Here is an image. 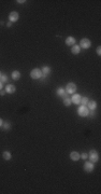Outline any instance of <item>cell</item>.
<instances>
[{"label": "cell", "mask_w": 101, "mask_h": 194, "mask_svg": "<svg viewBox=\"0 0 101 194\" xmlns=\"http://www.w3.org/2000/svg\"><path fill=\"white\" fill-rule=\"evenodd\" d=\"M87 108L89 109V110H96V108H97V102L95 101V100H89L87 102Z\"/></svg>", "instance_id": "obj_14"}, {"label": "cell", "mask_w": 101, "mask_h": 194, "mask_svg": "<svg viewBox=\"0 0 101 194\" xmlns=\"http://www.w3.org/2000/svg\"><path fill=\"white\" fill-rule=\"evenodd\" d=\"M88 112H89V109L87 108V106H83L81 105L79 108H78V114L82 118H85V117H88Z\"/></svg>", "instance_id": "obj_2"}, {"label": "cell", "mask_w": 101, "mask_h": 194, "mask_svg": "<svg viewBox=\"0 0 101 194\" xmlns=\"http://www.w3.org/2000/svg\"><path fill=\"white\" fill-rule=\"evenodd\" d=\"M88 117L94 118L95 117V110H89V112H88Z\"/></svg>", "instance_id": "obj_23"}, {"label": "cell", "mask_w": 101, "mask_h": 194, "mask_svg": "<svg viewBox=\"0 0 101 194\" xmlns=\"http://www.w3.org/2000/svg\"><path fill=\"white\" fill-rule=\"evenodd\" d=\"M89 101V98H88V97H82L81 98V104L80 105H83V106H86L87 105V102Z\"/></svg>", "instance_id": "obj_19"}, {"label": "cell", "mask_w": 101, "mask_h": 194, "mask_svg": "<svg viewBox=\"0 0 101 194\" xmlns=\"http://www.w3.org/2000/svg\"><path fill=\"white\" fill-rule=\"evenodd\" d=\"M81 98H82V96L80 94H73L72 97H71V102H73L74 105H80L81 104Z\"/></svg>", "instance_id": "obj_9"}, {"label": "cell", "mask_w": 101, "mask_h": 194, "mask_svg": "<svg viewBox=\"0 0 101 194\" xmlns=\"http://www.w3.org/2000/svg\"><path fill=\"white\" fill-rule=\"evenodd\" d=\"M2 157L5 161H10L12 159V154H11V152H9V151H4V152L2 153Z\"/></svg>", "instance_id": "obj_17"}, {"label": "cell", "mask_w": 101, "mask_h": 194, "mask_svg": "<svg viewBox=\"0 0 101 194\" xmlns=\"http://www.w3.org/2000/svg\"><path fill=\"white\" fill-rule=\"evenodd\" d=\"M2 128H3L4 131L10 130V128H11V123L9 122V121H7V122H3V124H2Z\"/></svg>", "instance_id": "obj_18"}, {"label": "cell", "mask_w": 101, "mask_h": 194, "mask_svg": "<svg viewBox=\"0 0 101 194\" xmlns=\"http://www.w3.org/2000/svg\"><path fill=\"white\" fill-rule=\"evenodd\" d=\"M80 47L81 48H84V50H87V48H89L91 46V41L88 39V38H83L81 39L80 41Z\"/></svg>", "instance_id": "obj_3"}, {"label": "cell", "mask_w": 101, "mask_h": 194, "mask_svg": "<svg viewBox=\"0 0 101 194\" xmlns=\"http://www.w3.org/2000/svg\"><path fill=\"white\" fill-rule=\"evenodd\" d=\"M19 19H20V14L17 13V12H15V11L11 12V13L9 14V22H11V23L17 22V21H19Z\"/></svg>", "instance_id": "obj_8"}, {"label": "cell", "mask_w": 101, "mask_h": 194, "mask_svg": "<svg viewBox=\"0 0 101 194\" xmlns=\"http://www.w3.org/2000/svg\"><path fill=\"white\" fill-rule=\"evenodd\" d=\"M2 88H3V84H2L1 82H0V91H1Z\"/></svg>", "instance_id": "obj_29"}, {"label": "cell", "mask_w": 101, "mask_h": 194, "mask_svg": "<svg viewBox=\"0 0 101 194\" xmlns=\"http://www.w3.org/2000/svg\"><path fill=\"white\" fill-rule=\"evenodd\" d=\"M66 44L68 46H73L74 44H76V40L74 37H71V36H69V37L66 39Z\"/></svg>", "instance_id": "obj_13"}, {"label": "cell", "mask_w": 101, "mask_h": 194, "mask_svg": "<svg viewBox=\"0 0 101 194\" xmlns=\"http://www.w3.org/2000/svg\"><path fill=\"white\" fill-rule=\"evenodd\" d=\"M30 77L33 80H37V79H41L42 77V71L39 68H33L31 71H30Z\"/></svg>", "instance_id": "obj_4"}, {"label": "cell", "mask_w": 101, "mask_h": 194, "mask_svg": "<svg viewBox=\"0 0 101 194\" xmlns=\"http://www.w3.org/2000/svg\"><path fill=\"white\" fill-rule=\"evenodd\" d=\"M96 52H97V54H98V55H99V56L101 55V47H100V46H98V47H97V50H96Z\"/></svg>", "instance_id": "obj_24"}, {"label": "cell", "mask_w": 101, "mask_h": 194, "mask_svg": "<svg viewBox=\"0 0 101 194\" xmlns=\"http://www.w3.org/2000/svg\"><path fill=\"white\" fill-rule=\"evenodd\" d=\"M70 159L72 160V161H74V162L79 161V160L81 159V156H80V153L78 152V151H72V152L70 153Z\"/></svg>", "instance_id": "obj_12"}, {"label": "cell", "mask_w": 101, "mask_h": 194, "mask_svg": "<svg viewBox=\"0 0 101 194\" xmlns=\"http://www.w3.org/2000/svg\"><path fill=\"white\" fill-rule=\"evenodd\" d=\"M80 52H81V47H80V45L74 44L73 46H71V53L74 54V55H78V54H80Z\"/></svg>", "instance_id": "obj_15"}, {"label": "cell", "mask_w": 101, "mask_h": 194, "mask_svg": "<svg viewBox=\"0 0 101 194\" xmlns=\"http://www.w3.org/2000/svg\"><path fill=\"white\" fill-rule=\"evenodd\" d=\"M5 94V91L4 90H1V91H0V95H1V96H3Z\"/></svg>", "instance_id": "obj_27"}, {"label": "cell", "mask_w": 101, "mask_h": 194, "mask_svg": "<svg viewBox=\"0 0 101 194\" xmlns=\"http://www.w3.org/2000/svg\"><path fill=\"white\" fill-rule=\"evenodd\" d=\"M16 2H17V3H20V4H22V3H24V2H26V1H25V0H17Z\"/></svg>", "instance_id": "obj_26"}, {"label": "cell", "mask_w": 101, "mask_h": 194, "mask_svg": "<svg viewBox=\"0 0 101 194\" xmlns=\"http://www.w3.org/2000/svg\"><path fill=\"white\" fill-rule=\"evenodd\" d=\"M88 159H89V161L91 162V163H97L98 161H99V154H98V152L96 150H90L89 151V153H88Z\"/></svg>", "instance_id": "obj_1"}, {"label": "cell", "mask_w": 101, "mask_h": 194, "mask_svg": "<svg viewBox=\"0 0 101 194\" xmlns=\"http://www.w3.org/2000/svg\"><path fill=\"white\" fill-rule=\"evenodd\" d=\"M5 93H8V94H13L15 93V91H16V87L14 84H8L7 86H5Z\"/></svg>", "instance_id": "obj_10"}, {"label": "cell", "mask_w": 101, "mask_h": 194, "mask_svg": "<svg viewBox=\"0 0 101 194\" xmlns=\"http://www.w3.org/2000/svg\"><path fill=\"white\" fill-rule=\"evenodd\" d=\"M83 168H84V171L86 173H93L94 169H95V164L91 163L90 161L89 162H85L84 165H83Z\"/></svg>", "instance_id": "obj_6"}, {"label": "cell", "mask_w": 101, "mask_h": 194, "mask_svg": "<svg viewBox=\"0 0 101 194\" xmlns=\"http://www.w3.org/2000/svg\"><path fill=\"white\" fill-rule=\"evenodd\" d=\"M1 76H2V72H1V71H0V78H1Z\"/></svg>", "instance_id": "obj_30"}, {"label": "cell", "mask_w": 101, "mask_h": 194, "mask_svg": "<svg viewBox=\"0 0 101 194\" xmlns=\"http://www.w3.org/2000/svg\"><path fill=\"white\" fill-rule=\"evenodd\" d=\"M22 75H21V72L19 70H14V71H12V74H11V78H12V80H14V81H19L20 79H21Z\"/></svg>", "instance_id": "obj_11"}, {"label": "cell", "mask_w": 101, "mask_h": 194, "mask_svg": "<svg viewBox=\"0 0 101 194\" xmlns=\"http://www.w3.org/2000/svg\"><path fill=\"white\" fill-rule=\"evenodd\" d=\"M80 156H81V159H82V160L86 161V160L88 159V153H82V154H80Z\"/></svg>", "instance_id": "obj_22"}, {"label": "cell", "mask_w": 101, "mask_h": 194, "mask_svg": "<svg viewBox=\"0 0 101 194\" xmlns=\"http://www.w3.org/2000/svg\"><path fill=\"white\" fill-rule=\"evenodd\" d=\"M2 124H3V120L0 119V127H2Z\"/></svg>", "instance_id": "obj_28"}, {"label": "cell", "mask_w": 101, "mask_h": 194, "mask_svg": "<svg viewBox=\"0 0 101 194\" xmlns=\"http://www.w3.org/2000/svg\"><path fill=\"white\" fill-rule=\"evenodd\" d=\"M65 90H66V92L68 94H74L76 92V84L73 82H70L66 85V88Z\"/></svg>", "instance_id": "obj_5"}, {"label": "cell", "mask_w": 101, "mask_h": 194, "mask_svg": "<svg viewBox=\"0 0 101 194\" xmlns=\"http://www.w3.org/2000/svg\"><path fill=\"white\" fill-rule=\"evenodd\" d=\"M71 104H72V102H71V99L69 98V97H67V98H63V105L66 106V107H70Z\"/></svg>", "instance_id": "obj_20"}, {"label": "cell", "mask_w": 101, "mask_h": 194, "mask_svg": "<svg viewBox=\"0 0 101 194\" xmlns=\"http://www.w3.org/2000/svg\"><path fill=\"white\" fill-rule=\"evenodd\" d=\"M12 24H13V23H11V22H8V23H7V27H8V28L12 27Z\"/></svg>", "instance_id": "obj_25"}, {"label": "cell", "mask_w": 101, "mask_h": 194, "mask_svg": "<svg viewBox=\"0 0 101 194\" xmlns=\"http://www.w3.org/2000/svg\"><path fill=\"white\" fill-rule=\"evenodd\" d=\"M41 71H42V75H44V76H49L50 74H51V71H52V69H51V67L50 66H44V67L41 69Z\"/></svg>", "instance_id": "obj_16"}, {"label": "cell", "mask_w": 101, "mask_h": 194, "mask_svg": "<svg viewBox=\"0 0 101 194\" xmlns=\"http://www.w3.org/2000/svg\"><path fill=\"white\" fill-rule=\"evenodd\" d=\"M7 81H8V76H7V75H3V74H2L1 78H0V82H1V83L3 84V83H5Z\"/></svg>", "instance_id": "obj_21"}, {"label": "cell", "mask_w": 101, "mask_h": 194, "mask_svg": "<svg viewBox=\"0 0 101 194\" xmlns=\"http://www.w3.org/2000/svg\"><path fill=\"white\" fill-rule=\"evenodd\" d=\"M56 94L58 97H60V98H67V97H69V94L66 92V90H65L63 87H58L57 91H56Z\"/></svg>", "instance_id": "obj_7"}]
</instances>
